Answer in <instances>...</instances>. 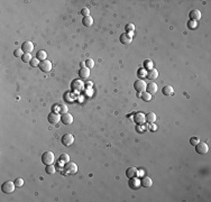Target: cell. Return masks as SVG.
<instances>
[{
  "mask_svg": "<svg viewBox=\"0 0 211 202\" xmlns=\"http://www.w3.org/2000/svg\"><path fill=\"white\" fill-rule=\"evenodd\" d=\"M15 182L14 181H6L2 185H1V190L3 193H13L15 191Z\"/></svg>",
  "mask_w": 211,
  "mask_h": 202,
  "instance_id": "6da1fadb",
  "label": "cell"
},
{
  "mask_svg": "<svg viewBox=\"0 0 211 202\" xmlns=\"http://www.w3.org/2000/svg\"><path fill=\"white\" fill-rule=\"evenodd\" d=\"M54 159H55V157L52 152H45L42 155V162L45 165H52L54 163Z\"/></svg>",
  "mask_w": 211,
  "mask_h": 202,
  "instance_id": "7a4b0ae2",
  "label": "cell"
},
{
  "mask_svg": "<svg viewBox=\"0 0 211 202\" xmlns=\"http://www.w3.org/2000/svg\"><path fill=\"white\" fill-rule=\"evenodd\" d=\"M77 165H76L75 163H73V162H69V163H66L65 164V166H64V172L66 173V174H71V175H73V174H75L76 172H77Z\"/></svg>",
  "mask_w": 211,
  "mask_h": 202,
  "instance_id": "3957f363",
  "label": "cell"
},
{
  "mask_svg": "<svg viewBox=\"0 0 211 202\" xmlns=\"http://www.w3.org/2000/svg\"><path fill=\"white\" fill-rule=\"evenodd\" d=\"M196 152L200 155H206L209 152V147L206 143H198L196 145Z\"/></svg>",
  "mask_w": 211,
  "mask_h": 202,
  "instance_id": "277c9868",
  "label": "cell"
},
{
  "mask_svg": "<svg viewBox=\"0 0 211 202\" xmlns=\"http://www.w3.org/2000/svg\"><path fill=\"white\" fill-rule=\"evenodd\" d=\"M146 87H147V84H146V82L144 80H137L134 83V88H135V90L137 92H145Z\"/></svg>",
  "mask_w": 211,
  "mask_h": 202,
  "instance_id": "5b68a950",
  "label": "cell"
},
{
  "mask_svg": "<svg viewBox=\"0 0 211 202\" xmlns=\"http://www.w3.org/2000/svg\"><path fill=\"white\" fill-rule=\"evenodd\" d=\"M62 144L64 146H71L73 143H74V137L71 135V134H64L62 136Z\"/></svg>",
  "mask_w": 211,
  "mask_h": 202,
  "instance_id": "8992f818",
  "label": "cell"
},
{
  "mask_svg": "<svg viewBox=\"0 0 211 202\" xmlns=\"http://www.w3.org/2000/svg\"><path fill=\"white\" fill-rule=\"evenodd\" d=\"M47 119H48V123H49V124L55 125L61 120V116L57 113V112H49Z\"/></svg>",
  "mask_w": 211,
  "mask_h": 202,
  "instance_id": "52a82bcc",
  "label": "cell"
},
{
  "mask_svg": "<svg viewBox=\"0 0 211 202\" xmlns=\"http://www.w3.org/2000/svg\"><path fill=\"white\" fill-rule=\"evenodd\" d=\"M134 121L138 125H144L146 121V115H144L143 112H136L134 115Z\"/></svg>",
  "mask_w": 211,
  "mask_h": 202,
  "instance_id": "ba28073f",
  "label": "cell"
},
{
  "mask_svg": "<svg viewBox=\"0 0 211 202\" xmlns=\"http://www.w3.org/2000/svg\"><path fill=\"white\" fill-rule=\"evenodd\" d=\"M39 69L42 72H49L52 70V62L48 61V60H45V61H42L39 63Z\"/></svg>",
  "mask_w": 211,
  "mask_h": 202,
  "instance_id": "9c48e42d",
  "label": "cell"
},
{
  "mask_svg": "<svg viewBox=\"0 0 211 202\" xmlns=\"http://www.w3.org/2000/svg\"><path fill=\"white\" fill-rule=\"evenodd\" d=\"M139 175V171L136 169V167H128L127 171H126V176L128 179H133V177H137Z\"/></svg>",
  "mask_w": 211,
  "mask_h": 202,
  "instance_id": "30bf717a",
  "label": "cell"
},
{
  "mask_svg": "<svg viewBox=\"0 0 211 202\" xmlns=\"http://www.w3.org/2000/svg\"><path fill=\"white\" fill-rule=\"evenodd\" d=\"M120 42L125 45H128L133 42V35L132 34H128V33H125L120 36Z\"/></svg>",
  "mask_w": 211,
  "mask_h": 202,
  "instance_id": "8fae6325",
  "label": "cell"
},
{
  "mask_svg": "<svg viewBox=\"0 0 211 202\" xmlns=\"http://www.w3.org/2000/svg\"><path fill=\"white\" fill-rule=\"evenodd\" d=\"M61 121L64 125H71L73 123V116L71 113H64L61 116Z\"/></svg>",
  "mask_w": 211,
  "mask_h": 202,
  "instance_id": "7c38bea8",
  "label": "cell"
},
{
  "mask_svg": "<svg viewBox=\"0 0 211 202\" xmlns=\"http://www.w3.org/2000/svg\"><path fill=\"white\" fill-rule=\"evenodd\" d=\"M201 11L199 10V9H194V10H191L190 11V19L192 20V21H198V20H200L201 19Z\"/></svg>",
  "mask_w": 211,
  "mask_h": 202,
  "instance_id": "4fadbf2b",
  "label": "cell"
},
{
  "mask_svg": "<svg viewBox=\"0 0 211 202\" xmlns=\"http://www.w3.org/2000/svg\"><path fill=\"white\" fill-rule=\"evenodd\" d=\"M90 75V69H88L87 66L84 67H81L79 70V77L81 79H88Z\"/></svg>",
  "mask_w": 211,
  "mask_h": 202,
  "instance_id": "5bb4252c",
  "label": "cell"
},
{
  "mask_svg": "<svg viewBox=\"0 0 211 202\" xmlns=\"http://www.w3.org/2000/svg\"><path fill=\"white\" fill-rule=\"evenodd\" d=\"M23 51L25 52V53H30L33 49H34V44L29 42V41H26V42H24L23 43Z\"/></svg>",
  "mask_w": 211,
  "mask_h": 202,
  "instance_id": "9a60e30c",
  "label": "cell"
},
{
  "mask_svg": "<svg viewBox=\"0 0 211 202\" xmlns=\"http://www.w3.org/2000/svg\"><path fill=\"white\" fill-rule=\"evenodd\" d=\"M153 184V181L150 176H144L142 180H140V185L144 187H151Z\"/></svg>",
  "mask_w": 211,
  "mask_h": 202,
  "instance_id": "2e32d148",
  "label": "cell"
},
{
  "mask_svg": "<svg viewBox=\"0 0 211 202\" xmlns=\"http://www.w3.org/2000/svg\"><path fill=\"white\" fill-rule=\"evenodd\" d=\"M157 84L156 83H154V82H151V83H148L147 84V87H146V90H147V92L151 94H154L157 92Z\"/></svg>",
  "mask_w": 211,
  "mask_h": 202,
  "instance_id": "e0dca14e",
  "label": "cell"
},
{
  "mask_svg": "<svg viewBox=\"0 0 211 202\" xmlns=\"http://www.w3.org/2000/svg\"><path fill=\"white\" fill-rule=\"evenodd\" d=\"M129 187L134 190H137L138 187H140V180H138L137 177H133L130 179V182H129Z\"/></svg>",
  "mask_w": 211,
  "mask_h": 202,
  "instance_id": "ac0fdd59",
  "label": "cell"
},
{
  "mask_svg": "<svg viewBox=\"0 0 211 202\" xmlns=\"http://www.w3.org/2000/svg\"><path fill=\"white\" fill-rule=\"evenodd\" d=\"M83 87H84V84H83V82L80 81V80H75V81L73 82V84H72V88H73V90H75V91L82 90Z\"/></svg>",
  "mask_w": 211,
  "mask_h": 202,
  "instance_id": "d6986e66",
  "label": "cell"
},
{
  "mask_svg": "<svg viewBox=\"0 0 211 202\" xmlns=\"http://www.w3.org/2000/svg\"><path fill=\"white\" fill-rule=\"evenodd\" d=\"M146 77L150 79V80H155V79H157V77H158V71L156 69H152V70H150L147 72V75Z\"/></svg>",
  "mask_w": 211,
  "mask_h": 202,
  "instance_id": "ffe728a7",
  "label": "cell"
},
{
  "mask_svg": "<svg viewBox=\"0 0 211 202\" xmlns=\"http://www.w3.org/2000/svg\"><path fill=\"white\" fill-rule=\"evenodd\" d=\"M82 24H83L85 27H90V26H92V24H93V18H92L91 16H85V17H83Z\"/></svg>",
  "mask_w": 211,
  "mask_h": 202,
  "instance_id": "44dd1931",
  "label": "cell"
},
{
  "mask_svg": "<svg viewBox=\"0 0 211 202\" xmlns=\"http://www.w3.org/2000/svg\"><path fill=\"white\" fill-rule=\"evenodd\" d=\"M162 92H163L164 95H173L174 90H173L172 85H165V87L162 89Z\"/></svg>",
  "mask_w": 211,
  "mask_h": 202,
  "instance_id": "7402d4cb",
  "label": "cell"
},
{
  "mask_svg": "<svg viewBox=\"0 0 211 202\" xmlns=\"http://www.w3.org/2000/svg\"><path fill=\"white\" fill-rule=\"evenodd\" d=\"M156 113L155 112H153V111H151V112H148L147 115H146V121H148L150 124H153V123H155V120H156Z\"/></svg>",
  "mask_w": 211,
  "mask_h": 202,
  "instance_id": "603a6c76",
  "label": "cell"
},
{
  "mask_svg": "<svg viewBox=\"0 0 211 202\" xmlns=\"http://www.w3.org/2000/svg\"><path fill=\"white\" fill-rule=\"evenodd\" d=\"M36 57L42 62V61H45L46 57H47V53H46L45 51H43V49H41V51H38L37 52V54H36Z\"/></svg>",
  "mask_w": 211,
  "mask_h": 202,
  "instance_id": "cb8c5ba5",
  "label": "cell"
},
{
  "mask_svg": "<svg viewBox=\"0 0 211 202\" xmlns=\"http://www.w3.org/2000/svg\"><path fill=\"white\" fill-rule=\"evenodd\" d=\"M143 65H144V69H145V70H148V71L152 70V69H154V67H153L154 63H153L152 60H145L144 63H143Z\"/></svg>",
  "mask_w": 211,
  "mask_h": 202,
  "instance_id": "d4e9b609",
  "label": "cell"
},
{
  "mask_svg": "<svg viewBox=\"0 0 211 202\" xmlns=\"http://www.w3.org/2000/svg\"><path fill=\"white\" fill-rule=\"evenodd\" d=\"M21 60H23V62H25V63H30V61L33 60V56H31L30 53H25V54L21 56Z\"/></svg>",
  "mask_w": 211,
  "mask_h": 202,
  "instance_id": "484cf974",
  "label": "cell"
},
{
  "mask_svg": "<svg viewBox=\"0 0 211 202\" xmlns=\"http://www.w3.org/2000/svg\"><path fill=\"white\" fill-rule=\"evenodd\" d=\"M125 29H126V31L128 34H132V33H134V31H135V25L133 23H129V24H127L125 26Z\"/></svg>",
  "mask_w": 211,
  "mask_h": 202,
  "instance_id": "4316f807",
  "label": "cell"
},
{
  "mask_svg": "<svg viewBox=\"0 0 211 202\" xmlns=\"http://www.w3.org/2000/svg\"><path fill=\"white\" fill-rule=\"evenodd\" d=\"M56 171V169H55V166L52 164V165H46V169H45V172L47 174H49V175H52V174H54Z\"/></svg>",
  "mask_w": 211,
  "mask_h": 202,
  "instance_id": "83f0119b",
  "label": "cell"
},
{
  "mask_svg": "<svg viewBox=\"0 0 211 202\" xmlns=\"http://www.w3.org/2000/svg\"><path fill=\"white\" fill-rule=\"evenodd\" d=\"M59 161H60L61 163H69L70 162V156L67 155V154H62L60 156V158H59Z\"/></svg>",
  "mask_w": 211,
  "mask_h": 202,
  "instance_id": "f1b7e54d",
  "label": "cell"
},
{
  "mask_svg": "<svg viewBox=\"0 0 211 202\" xmlns=\"http://www.w3.org/2000/svg\"><path fill=\"white\" fill-rule=\"evenodd\" d=\"M142 99H143L144 101L148 102V101H151V99H152V94H151V93H148V92H143V93H142Z\"/></svg>",
  "mask_w": 211,
  "mask_h": 202,
  "instance_id": "f546056e",
  "label": "cell"
},
{
  "mask_svg": "<svg viewBox=\"0 0 211 202\" xmlns=\"http://www.w3.org/2000/svg\"><path fill=\"white\" fill-rule=\"evenodd\" d=\"M14 55H15L16 57H21V56L24 55L23 48H16L15 51H14Z\"/></svg>",
  "mask_w": 211,
  "mask_h": 202,
  "instance_id": "4dcf8cb0",
  "label": "cell"
},
{
  "mask_svg": "<svg viewBox=\"0 0 211 202\" xmlns=\"http://www.w3.org/2000/svg\"><path fill=\"white\" fill-rule=\"evenodd\" d=\"M198 143H200V137H198V136H193V137H191V138H190V144H191L192 146H196Z\"/></svg>",
  "mask_w": 211,
  "mask_h": 202,
  "instance_id": "1f68e13d",
  "label": "cell"
},
{
  "mask_svg": "<svg viewBox=\"0 0 211 202\" xmlns=\"http://www.w3.org/2000/svg\"><path fill=\"white\" fill-rule=\"evenodd\" d=\"M67 106L66 105H61L60 107H59V111L61 112V115H64V113H67Z\"/></svg>",
  "mask_w": 211,
  "mask_h": 202,
  "instance_id": "d6a6232c",
  "label": "cell"
},
{
  "mask_svg": "<svg viewBox=\"0 0 211 202\" xmlns=\"http://www.w3.org/2000/svg\"><path fill=\"white\" fill-rule=\"evenodd\" d=\"M14 182H15L16 187H21L23 185H24V180H23V179H20V177L16 179Z\"/></svg>",
  "mask_w": 211,
  "mask_h": 202,
  "instance_id": "836d02e7",
  "label": "cell"
},
{
  "mask_svg": "<svg viewBox=\"0 0 211 202\" xmlns=\"http://www.w3.org/2000/svg\"><path fill=\"white\" fill-rule=\"evenodd\" d=\"M85 66H87L88 69H92V67L94 66V61H93L92 59H88V60L85 61Z\"/></svg>",
  "mask_w": 211,
  "mask_h": 202,
  "instance_id": "e575fe53",
  "label": "cell"
},
{
  "mask_svg": "<svg viewBox=\"0 0 211 202\" xmlns=\"http://www.w3.org/2000/svg\"><path fill=\"white\" fill-rule=\"evenodd\" d=\"M39 60L37 59V57H35V59H33L31 61H30V65L33 66V67H35V66H39Z\"/></svg>",
  "mask_w": 211,
  "mask_h": 202,
  "instance_id": "d590c367",
  "label": "cell"
},
{
  "mask_svg": "<svg viewBox=\"0 0 211 202\" xmlns=\"http://www.w3.org/2000/svg\"><path fill=\"white\" fill-rule=\"evenodd\" d=\"M81 14L83 15V17H85V16H90V10H89V8H87V7L82 8V9H81Z\"/></svg>",
  "mask_w": 211,
  "mask_h": 202,
  "instance_id": "8d00e7d4",
  "label": "cell"
},
{
  "mask_svg": "<svg viewBox=\"0 0 211 202\" xmlns=\"http://www.w3.org/2000/svg\"><path fill=\"white\" fill-rule=\"evenodd\" d=\"M138 75H139V77H146L147 73H146L145 69H139V70H138Z\"/></svg>",
  "mask_w": 211,
  "mask_h": 202,
  "instance_id": "74e56055",
  "label": "cell"
},
{
  "mask_svg": "<svg viewBox=\"0 0 211 202\" xmlns=\"http://www.w3.org/2000/svg\"><path fill=\"white\" fill-rule=\"evenodd\" d=\"M148 128H150L151 131H156V130H157V126L154 124V123H153V124H150V127H148Z\"/></svg>",
  "mask_w": 211,
  "mask_h": 202,
  "instance_id": "f35d334b",
  "label": "cell"
},
{
  "mask_svg": "<svg viewBox=\"0 0 211 202\" xmlns=\"http://www.w3.org/2000/svg\"><path fill=\"white\" fill-rule=\"evenodd\" d=\"M189 27H190V29H193V28H196V21H190L189 23Z\"/></svg>",
  "mask_w": 211,
  "mask_h": 202,
  "instance_id": "ab89813d",
  "label": "cell"
}]
</instances>
